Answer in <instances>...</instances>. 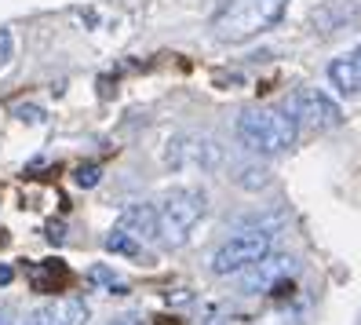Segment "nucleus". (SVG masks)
Segmentation results:
<instances>
[{
    "instance_id": "obj_10",
    "label": "nucleus",
    "mask_w": 361,
    "mask_h": 325,
    "mask_svg": "<svg viewBox=\"0 0 361 325\" xmlns=\"http://www.w3.org/2000/svg\"><path fill=\"white\" fill-rule=\"evenodd\" d=\"M121 230H128L132 237H142V242H157V208L154 205H128L117 220Z\"/></svg>"
},
{
    "instance_id": "obj_1",
    "label": "nucleus",
    "mask_w": 361,
    "mask_h": 325,
    "mask_svg": "<svg viewBox=\"0 0 361 325\" xmlns=\"http://www.w3.org/2000/svg\"><path fill=\"white\" fill-rule=\"evenodd\" d=\"M288 0H226V8L212 18V37L223 45H245V40L274 30L285 18Z\"/></svg>"
},
{
    "instance_id": "obj_6",
    "label": "nucleus",
    "mask_w": 361,
    "mask_h": 325,
    "mask_svg": "<svg viewBox=\"0 0 361 325\" xmlns=\"http://www.w3.org/2000/svg\"><path fill=\"white\" fill-rule=\"evenodd\" d=\"M295 274V259L285 252H267L263 259H256L252 267L241 271V292H256V296H274L281 289H288V278Z\"/></svg>"
},
{
    "instance_id": "obj_12",
    "label": "nucleus",
    "mask_w": 361,
    "mask_h": 325,
    "mask_svg": "<svg viewBox=\"0 0 361 325\" xmlns=\"http://www.w3.org/2000/svg\"><path fill=\"white\" fill-rule=\"evenodd\" d=\"M106 249L110 252H117V256H139L142 252V245H139V237H132L128 230H114L110 237H106Z\"/></svg>"
},
{
    "instance_id": "obj_4",
    "label": "nucleus",
    "mask_w": 361,
    "mask_h": 325,
    "mask_svg": "<svg viewBox=\"0 0 361 325\" xmlns=\"http://www.w3.org/2000/svg\"><path fill=\"white\" fill-rule=\"evenodd\" d=\"M270 249H274V237L267 230H241V234L226 237V242L212 252L208 267H212V274L230 278V274H241L245 267H252L256 259H263Z\"/></svg>"
},
{
    "instance_id": "obj_11",
    "label": "nucleus",
    "mask_w": 361,
    "mask_h": 325,
    "mask_svg": "<svg viewBox=\"0 0 361 325\" xmlns=\"http://www.w3.org/2000/svg\"><path fill=\"white\" fill-rule=\"evenodd\" d=\"M233 183L245 187V190H259V187L270 183V176H267V168H263V165H245V168L233 172Z\"/></svg>"
},
{
    "instance_id": "obj_5",
    "label": "nucleus",
    "mask_w": 361,
    "mask_h": 325,
    "mask_svg": "<svg viewBox=\"0 0 361 325\" xmlns=\"http://www.w3.org/2000/svg\"><path fill=\"white\" fill-rule=\"evenodd\" d=\"M285 114L295 121L300 132H325V128H336L339 121H343L336 99L329 92H322V88H300V92H292L288 102H285Z\"/></svg>"
},
{
    "instance_id": "obj_17",
    "label": "nucleus",
    "mask_w": 361,
    "mask_h": 325,
    "mask_svg": "<svg viewBox=\"0 0 361 325\" xmlns=\"http://www.w3.org/2000/svg\"><path fill=\"white\" fill-rule=\"evenodd\" d=\"M110 325H142V321H135V318H117V321H110Z\"/></svg>"
},
{
    "instance_id": "obj_3",
    "label": "nucleus",
    "mask_w": 361,
    "mask_h": 325,
    "mask_svg": "<svg viewBox=\"0 0 361 325\" xmlns=\"http://www.w3.org/2000/svg\"><path fill=\"white\" fill-rule=\"evenodd\" d=\"M204 194L194 187H179V190H168L161 205H157V242L168 249H179L190 230L201 223L204 215Z\"/></svg>"
},
{
    "instance_id": "obj_7",
    "label": "nucleus",
    "mask_w": 361,
    "mask_h": 325,
    "mask_svg": "<svg viewBox=\"0 0 361 325\" xmlns=\"http://www.w3.org/2000/svg\"><path fill=\"white\" fill-rule=\"evenodd\" d=\"M88 303L80 296H55L33 311V325H88Z\"/></svg>"
},
{
    "instance_id": "obj_13",
    "label": "nucleus",
    "mask_w": 361,
    "mask_h": 325,
    "mask_svg": "<svg viewBox=\"0 0 361 325\" xmlns=\"http://www.w3.org/2000/svg\"><path fill=\"white\" fill-rule=\"evenodd\" d=\"M99 179H102L99 165H80V168H77V187H95Z\"/></svg>"
},
{
    "instance_id": "obj_9",
    "label": "nucleus",
    "mask_w": 361,
    "mask_h": 325,
    "mask_svg": "<svg viewBox=\"0 0 361 325\" xmlns=\"http://www.w3.org/2000/svg\"><path fill=\"white\" fill-rule=\"evenodd\" d=\"M168 165L183 168V165H197V168H216L219 165V146L208 139H176L168 143Z\"/></svg>"
},
{
    "instance_id": "obj_14",
    "label": "nucleus",
    "mask_w": 361,
    "mask_h": 325,
    "mask_svg": "<svg viewBox=\"0 0 361 325\" xmlns=\"http://www.w3.org/2000/svg\"><path fill=\"white\" fill-rule=\"evenodd\" d=\"M11 52H15V40H11V33L8 30H0V70L11 62Z\"/></svg>"
},
{
    "instance_id": "obj_16",
    "label": "nucleus",
    "mask_w": 361,
    "mask_h": 325,
    "mask_svg": "<svg viewBox=\"0 0 361 325\" xmlns=\"http://www.w3.org/2000/svg\"><path fill=\"white\" fill-rule=\"evenodd\" d=\"M15 278V271L8 267V264H0V285H8V281Z\"/></svg>"
},
{
    "instance_id": "obj_15",
    "label": "nucleus",
    "mask_w": 361,
    "mask_h": 325,
    "mask_svg": "<svg viewBox=\"0 0 361 325\" xmlns=\"http://www.w3.org/2000/svg\"><path fill=\"white\" fill-rule=\"evenodd\" d=\"M18 117H23V121H40L44 114H40V110H33V106H30V110H26V106H18Z\"/></svg>"
},
{
    "instance_id": "obj_8",
    "label": "nucleus",
    "mask_w": 361,
    "mask_h": 325,
    "mask_svg": "<svg viewBox=\"0 0 361 325\" xmlns=\"http://www.w3.org/2000/svg\"><path fill=\"white\" fill-rule=\"evenodd\" d=\"M329 84H332V92L343 95V99L361 95V45L329 62Z\"/></svg>"
},
{
    "instance_id": "obj_2",
    "label": "nucleus",
    "mask_w": 361,
    "mask_h": 325,
    "mask_svg": "<svg viewBox=\"0 0 361 325\" xmlns=\"http://www.w3.org/2000/svg\"><path fill=\"white\" fill-rule=\"evenodd\" d=\"M238 139L245 143V150L263 158H278L288 154L300 139V128L285 110H270V106H252L238 117Z\"/></svg>"
}]
</instances>
